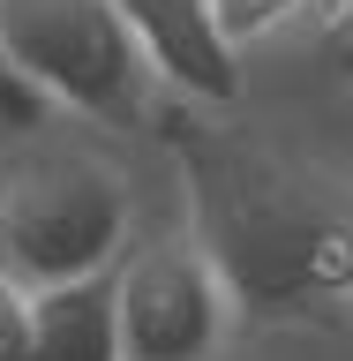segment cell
Masks as SVG:
<instances>
[{
    "label": "cell",
    "instance_id": "cell-7",
    "mask_svg": "<svg viewBox=\"0 0 353 361\" xmlns=\"http://www.w3.org/2000/svg\"><path fill=\"white\" fill-rule=\"evenodd\" d=\"M211 8H218V23H225L233 45H264V38H278L309 0H211Z\"/></svg>",
    "mask_w": 353,
    "mask_h": 361
},
{
    "label": "cell",
    "instance_id": "cell-1",
    "mask_svg": "<svg viewBox=\"0 0 353 361\" xmlns=\"http://www.w3.org/2000/svg\"><path fill=\"white\" fill-rule=\"evenodd\" d=\"M128 248V173L98 151L45 143V128L0 143V264L30 286L98 271Z\"/></svg>",
    "mask_w": 353,
    "mask_h": 361
},
{
    "label": "cell",
    "instance_id": "cell-2",
    "mask_svg": "<svg viewBox=\"0 0 353 361\" xmlns=\"http://www.w3.org/2000/svg\"><path fill=\"white\" fill-rule=\"evenodd\" d=\"M0 38L16 68L83 121H135L158 83L120 0H0Z\"/></svg>",
    "mask_w": 353,
    "mask_h": 361
},
{
    "label": "cell",
    "instance_id": "cell-9",
    "mask_svg": "<svg viewBox=\"0 0 353 361\" xmlns=\"http://www.w3.org/2000/svg\"><path fill=\"white\" fill-rule=\"evenodd\" d=\"M323 61H331L338 75H353V0H338L331 23H323Z\"/></svg>",
    "mask_w": 353,
    "mask_h": 361
},
{
    "label": "cell",
    "instance_id": "cell-5",
    "mask_svg": "<svg viewBox=\"0 0 353 361\" xmlns=\"http://www.w3.org/2000/svg\"><path fill=\"white\" fill-rule=\"evenodd\" d=\"M30 361H128L113 264L38 286V309H30Z\"/></svg>",
    "mask_w": 353,
    "mask_h": 361
},
{
    "label": "cell",
    "instance_id": "cell-4",
    "mask_svg": "<svg viewBox=\"0 0 353 361\" xmlns=\"http://www.w3.org/2000/svg\"><path fill=\"white\" fill-rule=\"evenodd\" d=\"M120 16L166 90L196 106H241V45L225 38L211 0H120Z\"/></svg>",
    "mask_w": 353,
    "mask_h": 361
},
{
    "label": "cell",
    "instance_id": "cell-6",
    "mask_svg": "<svg viewBox=\"0 0 353 361\" xmlns=\"http://www.w3.org/2000/svg\"><path fill=\"white\" fill-rule=\"evenodd\" d=\"M53 121V98H45L30 75L16 68V53H8V38H0V143H16V135L45 128Z\"/></svg>",
    "mask_w": 353,
    "mask_h": 361
},
{
    "label": "cell",
    "instance_id": "cell-8",
    "mask_svg": "<svg viewBox=\"0 0 353 361\" xmlns=\"http://www.w3.org/2000/svg\"><path fill=\"white\" fill-rule=\"evenodd\" d=\"M30 309H38V286L0 264V361H30Z\"/></svg>",
    "mask_w": 353,
    "mask_h": 361
},
{
    "label": "cell",
    "instance_id": "cell-3",
    "mask_svg": "<svg viewBox=\"0 0 353 361\" xmlns=\"http://www.w3.org/2000/svg\"><path fill=\"white\" fill-rule=\"evenodd\" d=\"M128 361H211L233 338V279L196 233H143L113 256Z\"/></svg>",
    "mask_w": 353,
    "mask_h": 361
}]
</instances>
